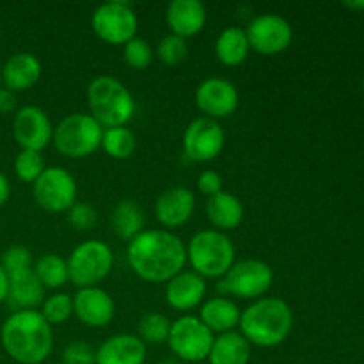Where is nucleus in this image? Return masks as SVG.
<instances>
[{
	"instance_id": "f257e3e1",
	"label": "nucleus",
	"mask_w": 364,
	"mask_h": 364,
	"mask_svg": "<svg viewBox=\"0 0 364 364\" xmlns=\"http://www.w3.org/2000/svg\"><path fill=\"white\" fill-rule=\"evenodd\" d=\"M127 259L146 283H167L185 269L187 249L169 230H144L128 242Z\"/></svg>"
},
{
	"instance_id": "f03ea898",
	"label": "nucleus",
	"mask_w": 364,
	"mask_h": 364,
	"mask_svg": "<svg viewBox=\"0 0 364 364\" xmlns=\"http://www.w3.org/2000/svg\"><path fill=\"white\" fill-rule=\"evenodd\" d=\"M0 341L11 359L20 364H39L53 348L52 326L38 309H21L7 316Z\"/></svg>"
},
{
	"instance_id": "7ed1b4c3",
	"label": "nucleus",
	"mask_w": 364,
	"mask_h": 364,
	"mask_svg": "<svg viewBox=\"0 0 364 364\" xmlns=\"http://www.w3.org/2000/svg\"><path fill=\"white\" fill-rule=\"evenodd\" d=\"M240 334L251 347L272 348L283 343L294 329V311L279 297H262L242 311Z\"/></svg>"
},
{
	"instance_id": "20e7f679",
	"label": "nucleus",
	"mask_w": 364,
	"mask_h": 364,
	"mask_svg": "<svg viewBox=\"0 0 364 364\" xmlns=\"http://www.w3.org/2000/svg\"><path fill=\"white\" fill-rule=\"evenodd\" d=\"M87 103L91 116L103 128L127 127L137 109L130 89L110 75H100L89 82Z\"/></svg>"
},
{
	"instance_id": "39448f33",
	"label": "nucleus",
	"mask_w": 364,
	"mask_h": 364,
	"mask_svg": "<svg viewBox=\"0 0 364 364\" xmlns=\"http://www.w3.org/2000/svg\"><path fill=\"white\" fill-rule=\"evenodd\" d=\"M185 249L192 272L199 274L203 279H220L233 267L237 256L231 238L217 230L199 231Z\"/></svg>"
},
{
	"instance_id": "423d86ee",
	"label": "nucleus",
	"mask_w": 364,
	"mask_h": 364,
	"mask_svg": "<svg viewBox=\"0 0 364 364\" xmlns=\"http://www.w3.org/2000/svg\"><path fill=\"white\" fill-rule=\"evenodd\" d=\"M103 127L84 112H73L53 127V144L57 151L70 159H85L102 148Z\"/></svg>"
},
{
	"instance_id": "0eeeda50",
	"label": "nucleus",
	"mask_w": 364,
	"mask_h": 364,
	"mask_svg": "<svg viewBox=\"0 0 364 364\" xmlns=\"http://www.w3.org/2000/svg\"><path fill=\"white\" fill-rule=\"evenodd\" d=\"M68 263V276L77 288L98 287L114 267V252L103 240H85L71 251Z\"/></svg>"
},
{
	"instance_id": "6e6552de",
	"label": "nucleus",
	"mask_w": 364,
	"mask_h": 364,
	"mask_svg": "<svg viewBox=\"0 0 364 364\" xmlns=\"http://www.w3.org/2000/svg\"><path fill=\"white\" fill-rule=\"evenodd\" d=\"M274 283V270L263 259H240L219 279L217 290L237 299H262Z\"/></svg>"
},
{
	"instance_id": "1a4fd4ad",
	"label": "nucleus",
	"mask_w": 364,
	"mask_h": 364,
	"mask_svg": "<svg viewBox=\"0 0 364 364\" xmlns=\"http://www.w3.org/2000/svg\"><path fill=\"white\" fill-rule=\"evenodd\" d=\"M91 27L102 41L110 45H127L137 36L139 16L128 2L110 0L100 4L92 11Z\"/></svg>"
},
{
	"instance_id": "9d476101",
	"label": "nucleus",
	"mask_w": 364,
	"mask_h": 364,
	"mask_svg": "<svg viewBox=\"0 0 364 364\" xmlns=\"http://www.w3.org/2000/svg\"><path fill=\"white\" fill-rule=\"evenodd\" d=\"M213 340V333L199 320V316L183 315L171 322L167 345L181 361L199 363L208 358Z\"/></svg>"
},
{
	"instance_id": "9b49d317",
	"label": "nucleus",
	"mask_w": 364,
	"mask_h": 364,
	"mask_svg": "<svg viewBox=\"0 0 364 364\" xmlns=\"http://www.w3.org/2000/svg\"><path fill=\"white\" fill-rule=\"evenodd\" d=\"M77 181L64 167H45L32 183V196L39 208L48 213L68 212L77 203Z\"/></svg>"
},
{
	"instance_id": "f8f14e48",
	"label": "nucleus",
	"mask_w": 364,
	"mask_h": 364,
	"mask_svg": "<svg viewBox=\"0 0 364 364\" xmlns=\"http://www.w3.org/2000/svg\"><path fill=\"white\" fill-rule=\"evenodd\" d=\"M249 46L262 55H277L294 41L290 21L277 13L258 14L245 28Z\"/></svg>"
},
{
	"instance_id": "ddd939ff",
	"label": "nucleus",
	"mask_w": 364,
	"mask_h": 364,
	"mask_svg": "<svg viewBox=\"0 0 364 364\" xmlns=\"http://www.w3.org/2000/svg\"><path fill=\"white\" fill-rule=\"evenodd\" d=\"M226 134L219 121L196 117L183 132V151L194 162H210L224 149Z\"/></svg>"
},
{
	"instance_id": "4468645a",
	"label": "nucleus",
	"mask_w": 364,
	"mask_h": 364,
	"mask_svg": "<svg viewBox=\"0 0 364 364\" xmlns=\"http://www.w3.org/2000/svg\"><path fill=\"white\" fill-rule=\"evenodd\" d=\"M240 103V95L233 82L223 77L205 78L196 89V105L210 119L230 117Z\"/></svg>"
},
{
	"instance_id": "2eb2a0df",
	"label": "nucleus",
	"mask_w": 364,
	"mask_h": 364,
	"mask_svg": "<svg viewBox=\"0 0 364 364\" xmlns=\"http://www.w3.org/2000/svg\"><path fill=\"white\" fill-rule=\"evenodd\" d=\"M13 135L21 149L43 151L53 139V124L38 105H25L14 114Z\"/></svg>"
},
{
	"instance_id": "dca6fc26",
	"label": "nucleus",
	"mask_w": 364,
	"mask_h": 364,
	"mask_svg": "<svg viewBox=\"0 0 364 364\" xmlns=\"http://www.w3.org/2000/svg\"><path fill=\"white\" fill-rule=\"evenodd\" d=\"M73 315L87 327H105L114 320L116 304L103 288H78L73 295Z\"/></svg>"
},
{
	"instance_id": "f3484780",
	"label": "nucleus",
	"mask_w": 364,
	"mask_h": 364,
	"mask_svg": "<svg viewBox=\"0 0 364 364\" xmlns=\"http://www.w3.org/2000/svg\"><path fill=\"white\" fill-rule=\"evenodd\" d=\"M196 210V196L191 188L171 187L164 191L155 201V215L162 226L180 228L187 223Z\"/></svg>"
},
{
	"instance_id": "a211bd4d",
	"label": "nucleus",
	"mask_w": 364,
	"mask_h": 364,
	"mask_svg": "<svg viewBox=\"0 0 364 364\" xmlns=\"http://www.w3.org/2000/svg\"><path fill=\"white\" fill-rule=\"evenodd\" d=\"M206 279L192 270H181L166 283V301L176 311H192L205 302Z\"/></svg>"
},
{
	"instance_id": "6ab92c4d",
	"label": "nucleus",
	"mask_w": 364,
	"mask_h": 364,
	"mask_svg": "<svg viewBox=\"0 0 364 364\" xmlns=\"http://www.w3.org/2000/svg\"><path fill=\"white\" fill-rule=\"evenodd\" d=\"M146 354V343L137 334L121 333L96 348V364H144Z\"/></svg>"
},
{
	"instance_id": "aec40b11",
	"label": "nucleus",
	"mask_w": 364,
	"mask_h": 364,
	"mask_svg": "<svg viewBox=\"0 0 364 364\" xmlns=\"http://www.w3.org/2000/svg\"><path fill=\"white\" fill-rule=\"evenodd\" d=\"M208 13L201 0H173L167 6L166 21L171 34L187 39L199 34L205 28Z\"/></svg>"
},
{
	"instance_id": "412c9836",
	"label": "nucleus",
	"mask_w": 364,
	"mask_h": 364,
	"mask_svg": "<svg viewBox=\"0 0 364 364\" xmlns=\"http://www.w3.org/2000/svg\"><path fill=\"white\" fill-rule=\"evenodd\" d=\"M41 63L31 52L13 53L2 68V82L9 91H27L41 78Z\"/></svg>"
},
{
	"instance_id": "4be33fe9",
	"label": "nucleus",
	"mask_w": 364,
	"mask_h": 364,
	"mask_svg": "<svg viewBox=\"0 0 364 364\" xmlns=\"http://www.w3.org/2000/svg\"><path fill=\"white\" fill-rule=\"evenodd\" d=\"M9 290H7V301L13 306L14 311L21 309H36L45 301V290L41 281L38 279L32 269L21 270V272L11 274Z\"/></svg>"
},
{
	"instance_id": "5701e85b",
	"label": "nucleus",
	"mask_w": 364,
	"mask_h": 364,
	"mask_svg": "<svg viewBox=\"0 0 364 364\" xmlns=\"http://www.w3.org/2000/svg\"><path fill=\"white\" fill-rule=\"evenodd\" d=\"M205 213L213 230L224 233V231H231L240 226L244 220V205L237 196L223 191L206 199Z\"/></svg>"
},
{
	"instance_id": "b1692460",
	"label": "nucleus",
	"mask_w": 364,
	"mask_h": 364,
	"mask_svg": "<svg viewBox=\"0 0 364 364\" xmlns=\"http://www.w3.org/2000/svg\"><path fill=\"white\" fill-rule=\"evenodd\" d=\"M240 308L231 299L223 297H212L206 299L199 309V320L212 331L213 334H224L231 333L238 327L240 322Z\"/></svg>"
},
{
	"instance_id": "393cba45",
	"label": "nucleus",
	"mask_w": 364,
	"mask_h": 364,
	"mask_svg": "<svg viewBox=\"0 0 364 364\" xmlns=\"http://www.w3.org/2000/svg\"><path fill=\"white\" fill-rule=\"evenodd\" d=\"M109 220L116 237H119L124 242H130L141 231H144L146 215L142 206L135 203L134 199H121L110 212Z\"/></svg>"
},
{
	"instance_id": "a878e982",
	"label": "nucleus",
	"mask_w": 364,
	"mask_h": 364,
	"mask_svg": "<svg viewBox=\"0 0 364 364\" xmlns=\"http://www.w3.org/2000/svg\"><path fill=\"white\" fill-rule=\"evenodd\" d=\"M210 364H249L251 343L238 331L215 336L210 354Z\"/></svg>"
},
{
	"instance_id": "bb28decb",
	"label": "nucleus",
	"mask_w": 364,
	"mask_h": 364,
	"mask_svg": "<svg viewBox=\"0 0 364 364\" xmlns=\"http://www.w3.org/2000/svg\"><path fill=\"white\" fill-rule=\"evenodd\" d=\"M251 46H249L245 31L240 27H226L215 41V55L224 66H238L247 59Z\"/></svg>"
},
{
	"instance_id": "cd10ccee",
	"label": "nucleus",
	"mask_w": 364,
	"mask_h": 364,
	"mask_svg": "<svg viewBox=\"0 0 364 364\" xmlns=\"http://www.w3.org/2000/svg\"><path fill=\"white\" fill-rule=\"evenodd\" d=\"M32 270L36 272L38 279L41 281L43 287L52 288V290L63 288L70 281L66 259L63 256L55 255V252H46V255H43L34 263Z\"/></svg>"
},
{
	"instance_id": "c85d7f7f",
	"label": "nucleus",
	"mask_w": 364,
	"mask_h": 364,
	"mask_svg": "<svg viewBox=\"0 0 364 364\" xmlns=\"http://www.w3.org/2000/svg\"><path fill=\"white\" fill-rule=\"evenodd\" d=\"M102 148L107 155L116 160L130 159L137 149V139L134 132L127 127L103 128Z\"/></svg>"
},
{
	"instance_id": "c756f323",
	"label": "nucleus",
	"mask_w": 364,
	"mask_h": 364,
	"mask_svg": "<svg viewBox=\"0 0 364 364\" xmlns=\"http://www.w3.org/2000/svg\"><path fill=\"white\" fill-rule=\"evenodd\" d=\"M171 331V320L162 313H144L137 323V336L141 338L144 343L160 345L166 343L169 338Z\"/></svg>"
},
{
	"instance_id": "7c9ffc66",
	"label": "nucleus",
	"mask_w": 364,
	"mask_h": 364,
	"mask_svg": "<svg viewBox=\"0 0 364 364\" xmlns=\"http://www.w3.org/2000/svg\"><path fill=\"white\" fill-rule=\"evenodd\" d=\"M43 318L50 323V326H57V323H63L73 315V297L63 291H57V294L48 295L45 297L41 304Z\"/></svg>"
},
{
	"instance_id": "2f4dec72",
	"label": "nucleus",
	"mask_w": 364,
	"mask_h": 364,
	"mask_svg": "<svg viewBox=\"0 0 364 364\" xmlns=\"http://www.w3.org/2000/svg\"><path fill=\"white\" fill-rule=\"evenodd\" d=\"M45 171V160L41 151H32V149H21L14 159V173L25 183H34L41 173Z\"/></svg>"
},
{
	"instance_id": "473e14b6",
	"label": "nucleus",
	"mask_w": 364,
	"mask_h": 364,
	"mask_svg": "<svg viewBox=\"0 0 364 364\" xmlns=\"http://www.w3.org/2000/svg\"><path fill=\"white\" fill-rule=\"evenodd\" d=\"M188 55V45L187 39L180 38L176 34L164 36L156 46V57L162 60L167 66H176V64L183 63Z\"/></svg>"
},
{
	"instance_id": "72a5a7b5",
	"label": "nucleus",
	"mask_w": 364,
	"mask_h": 364,
	"mask_svg": "<svg viewBox=\"0 0 364 364\" xmlns=\"http://www.w3.org/2000/svg\"><path fill=\"white\" fill-rule=\"evenodd\" d=\"M123 59L134 70H146L153 60V48L144 38L135 36L134 39L123 45Z\"/></svg>"
},
{
	"instance_id": "f704fd0d",
	"label": "nucleus",
	"mask_w": 364,
	"mask_h": 364,
	"mask_svg": "<svg viewBox=\"0 0 364 364\" xmlns=\"http://www.w3.org/2000/svg\"><path fill=\"white\" fill-rule=\"evenodd\" d=\"M0 267L4 269V272L7 276L11 274L21 272V270H27L34 267L32 262V255L25 245H11L6 251L2 252V258H0Z\"/></svg>"
},
{
	"instance_id": "c9c22d12",
	"label": "nucleus",
	"mask_w": 364,
	"mask_h": 364,
	"mask_svg": "<svg viewBox=\"0 0 364 364\" xmlns=\"http://www.w3.org/2000/svg\"><path fill=\"white\" fill-rule=\"evenodd\" d=\"M63 364H96V348L87 341H71L63 350Z\"/></svg>"
},
{
	"instance_id": "e433bc0d",
	"label": "nucleus",
	"mask_w": 364,
	"mask_h": 364,
	"mask_svg": "<svg viewBox=\"0 0 364 364\" xmlns=\"http://www.w3.org/2000/svg\"><path fill=\"white\" fill-rule=\"evenodd\" d=\"M68 220L71 226L78 231L91 230L98 220V212L92 205L85 201H77L70 210H68Z\"/></svg>"
},
{
	"instance_id": "4c0bfd02",
	"label": "nucleus",
	"mask_w": 364,
	"mask_h": 364,
	"mask_svg": "<svg viewBox=\"0 0 364 364\" xmlns=\"http://www.w3.org/2000/svg\"><path fill=\"white\" fill-rule=\"evenodd\" d=\"M224 185V180L223 176H220L217 171H203L201 174H199L198 178V188L201 194H205L206 198H212V196L219 194V192H223Z\"/></svg>"
},
{
	"instance_id": "58836bf2",
	"label": "nucleus",
	"mask_w": 364,
	"mask_h": 364,
	"mask_svg": "<svg viewBox=\"0 0 364 364\" xmlns=\"http://www.w3.org/2000/svg\"><path fill=\"white\" fill-rule=\"evenodd\" d=\"M16 109V96L7 87H0V114H11Z\"/></svg>"
},
{
	"instance_id": "ea45409f",
	"label": "nucleus",
	"mask_w": 364,
	"mask_h": 364,
	"mask_svg": "<svg viewBox=\"0 0 364 364\" xmlns=\"http://www.w3.org/2000/svg\"><path fill=\"white\" fill-rule=\"evenodd\" d=\"M11 196V185L9 180L6 178V174L0 173V206H4L7 203Z\"/></svg>"
},
{
	"instance_id": "a19ab883",
	"label": "nucleus",
	"mask_w": 364,
	"mask_h": 364,
	"mask_svg": "<svg viewBox=\"0 0 364 364\" xmlns=\"http://www.w3.org/2000/svg\"><path fill=\"white\" fill-rule=\"evenodd\" d=\"M7 290H9V277L0 267V302L7 301Z\"/></svg>"
},
{
	"instance_id": "79ce46f5",
	"label": "nucleus",
	"mask_w": 364,
	"mask_h": 364,
	"mask_svg": "<svg viewBox=\"0 0 364 364\" xmlns=\"http://www.w3.org/2000/svg\"><path fill=\"white\" fill-rule=\"evenodd\" d=\"M345 7H348V9H354V11H364V2H343Z\"/></svg>"
},
{
	"instance_id": "37998d69",
	"label": "nucleus",
	"mask_w": 364,
	"mask_h": 364,
	"mask_svg": "<svg viewBox=\"0 0 364 364\" xmlns=\"http://www.w3.org/2000/svg\"><path fill=\"white\" fill-rule=\"evenodd\" d=\"M0 82H2V68H0Z\"/></svg>"
},
{
	"instance_id": "c03bdc74",
	"label": "nucleus",
	"mask_w": 364,
	"mask_h": 364,
	"mask_svg": "<svg viewBox=\"0 0 364 364\" xmlns=\"http://www.w3.org/2000/svg\"><path fill=\"white\" fill-rule=\"evenodd\" d=\"M363 92H364V78H363Z\"/></svg>"
},
{
	"instance_id": "a18cd8bd",
	"label": "nucleus",
	"mask_w": 364,
	"mask_h": 364,
	"mask_svg": "<svg viewBox=\"0 0 364 364\" xmlns=\"http://www.w3.org/2000/svg\"><path fill=\"white\" fill-rule=\"evenodd\" d=\"M53 364H63V363H53Z\"/></svg>"
}]
</instances>
